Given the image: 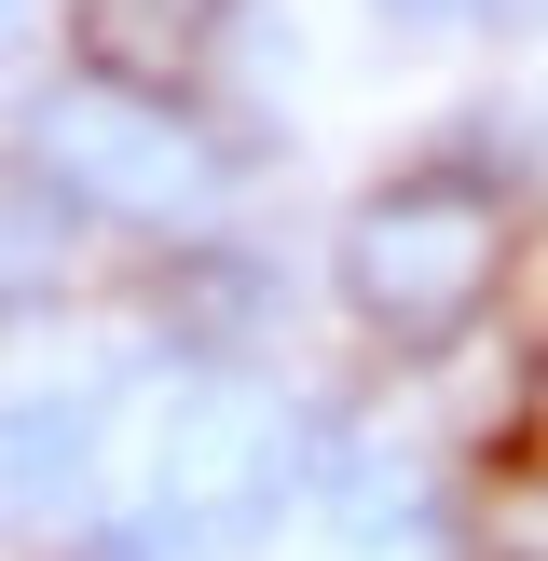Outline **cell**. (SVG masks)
I'll use <instances>...</instances> for the list:
<instances>
[{
	"label": "cell",
	"mask_w": 548,
	"mask_h": 561,
	"mask_svg": "<svg viewBox=\"0 0 548 561\" xmlns=\"http://www.w3.org/2000/svg\"><path fill=\"white\" fill-rule=\"evenodd\" d=\"M521 261V206L480 179V164H411V179L356 192V219L329 233V288H343V316L370 329V343L398 356H438L466 343V329L493 316V288H507Z\"/></svg>",
	"instance_id": "6da1fadb"
},
{
	"label": "cell",
	"mask_w": 548,
	"mask_h": 561,
	"mask_svg": "<svg viewBox=\"0 0 548 561\" xmlns=\"http://www.w3.org/2000/svg\"><path fill=\"white\" fill-rule=\"evenodd\" d=\"M27 179H42L82 233H179V247H206L233 164H219V137L192 124L179 96L69 82V96H42V124H27Z\"/></svg>",
	"instance_id": "7a4b0ae2"
},
{
	"label": "cell",
	"mask_w": 548,
	"mask_h": 561,
	"mask_svg": "<svg viewBox=\"0 0 548 561\" xmlns=\"http://www.w3.org/2000/svg\"><path fill=\"white\" fill-rule=\"evenodd\" d=\"M247 0H69V42L82 82H124V96H192L206 55L233 42Z\"/></svg>",
	"instance_id": "3957f363"
},
{
	"label": "cell",
	"mask_w": 548,
	"mask_h": 561,
	"mask_svg": "<svg viewBox=\"0 0 548 561\" xmlns=\"http://www.w3.org/2000/svg\"><path fill=\"white\" fill-rule=\"evenodd\" d=\"M110 466V383H27L0 398V507H82Z\"/></svg>",
	"instance_id": "277c9868"
},
{
	"label": "cell",
	"mask_w": 548,
	"mask_h": 561,
	"mask_svg": "<svg viewBox=\"0 0 548 561\" xmlns=\"http://www.w3.org/2000/svg\"><path fill=\"white\" fill-rule=\"evenodd\" d=\"M493 548H507V561H548V453H521L507 480H493Z\"/></svg>",
	"instance_id": "5b68a950"
},
{
	"label": "cell",
	"mask_w": 548,
	"mask_h": 561,
	"mask_svg": "<svg viewBox=\"0 0 548 561\" xmlns=\"http://www.w3.org/2000/svg\"><path fill=\"white\" fill-rule=\"evenodd\" d=\"M370 14H398V27H480L493 0H370Z\"/></svg>",
	"instance_id": "8992f818"
},
{
	"label": "cell",
	"mask_w": 548,
	"mask_h": 561,
	"mask_svg": "<svg viewBox=\"0 0 548 561\" xmlns=\"http://www.w3.org/2000/svg\"><path fill=\"white\" fill-rule=\"evenodd\" d=\"M14 42H27V0H0V55H14Z\"/></svg>",
	"instance_id": "52a82bcc"
},
{
	"label": "cell",
	"mask_w": 548,
	"mask_h": 561,
	"mask_svg": "<svg viewBox=\"0 0 548 561\" xmlns=\"http://www.w3.org/2000/svg\"><path fill=\"white\" fill-rule=\"evenodd\" d=\"M535 425H548V343H535Z\"/></svg>",
	"instance_id": "ba28073f"
}]
</instances>
